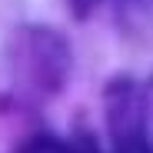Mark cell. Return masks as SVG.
Masks as SVG:
<instances>
[{
  "label": "cell",
  "instance_id": "1",
  "mask_svg": "<svg viewBox=\"0 0 153 153\" xmlns=\"http://www.w3.org/2000/svg\"><path fill=\"white\" fill-rule=\"evenodd\" d=\"M20 153H93V150L73 146V143H60V140H33L30 146H23Z\"/></svg>",
  "mask_w": 153,
  "mask_h": 153
},
{
  "label": "cell",
  "instance_id": "2",
  "mask_svg": "<svg viewBox=\"0 0 153 153\" xmlns=\"http://www.w3.org/2000/svg\"><path fill=\"white\" fill-rule=\"evenodd\" d=\"M70 4H73V13H76V17H87L100 0H70Z\"/></svg>",
  "mask_w": 153,
  "mask_h": 153
}]
</instances>
